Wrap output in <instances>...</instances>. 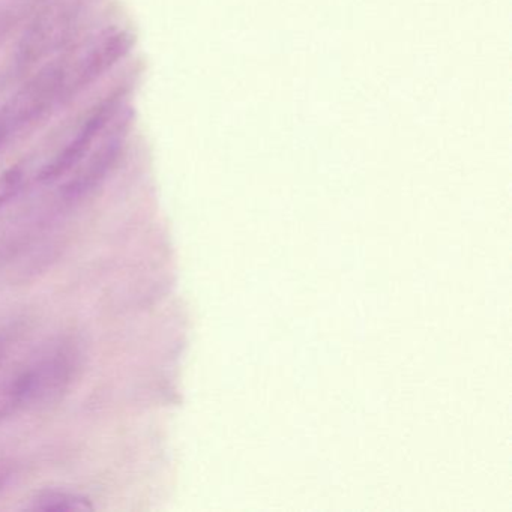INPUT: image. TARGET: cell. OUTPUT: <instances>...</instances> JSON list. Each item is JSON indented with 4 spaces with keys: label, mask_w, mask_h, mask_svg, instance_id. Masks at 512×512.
I'll return each instance as SVG.
<instances>
[{
    "label": "cell",
    "mask_w": 512,
    "mask_h": 512,
    "mask_svg": "<svg viewBox=\"0 0 512 512\" xmlns=\"http://www.w3.org/2000/svg\"><path fill=\"white\" fill-rule=\"evenodd\" d=\"M67 350H53L0 380V422L58 397L74 371Z\"/></svg>",
    "instance_id": "1"
},
{
    "label": "cell",
    "mask_w": 512,
    "mask_h": 512,
    "mask_svg": "<svg viewBox=\"0 0 512 512\" xmlns=\"http://www.w3.org/2000/svg\"><path fill=\"white\" fill-rule=\"evenodd\" d=\"M118 109L119 97H112L106 103L97 106V109L86 119L85 124L79 128L76 136L41 169L38 179L43 182L58 181L59 178L79 167L94 148L100 134L106 133L110 122L118 115Z\"/></svg>",
    "instance_id": "2"
},
{
    "label": "cell",
    "mask_w": 512,
    "mask_h": 512,
    "mask_svg": "<svg viewBox=\"0 0 512 512\" xmlns=\"http://www.w3.org/2000/svg\"><path fill=\"white\" fill-rule=\"evenodd\" d=\"M122 148H124V130L116 128L112 136L109 133V137L104 140L101 148L92 152L88 163L79 164L80 169L77 170L76 175L62 188L61 200L74 203L92 193L115 167Z\"/></svg>",
    "instance_id": "3"
},
{
    "label": "cell",
    "mask_w": 512,
    "mask_h": 512,
    "mask_svg": "<svg viewBox=\"0 0 512 512\" xmlns=\"http://www.w3.org/2000/svg\"><path fill=\"white\" fill-rule=\"evenodd\" d=\"M31 509L38 511H91V500L71 491L46 490L32 500Z\"/></svg>",
    "instance_id": "4"
},
{
    "label": "cell",
    "mask_w": 512,
    "mask_h": 512,
    "mask_svg": "<svg viewBox=\"0 0 512 512\" xmlns=\"http://www.w3.org/2000/svg\"><path fill=\"white\" fill-rule=\"evenodd\" d=\"M8 353V340L4 335H0V364L7 358Z\"/></svg>",
    "instance_id": "5"
}]
</instances>
